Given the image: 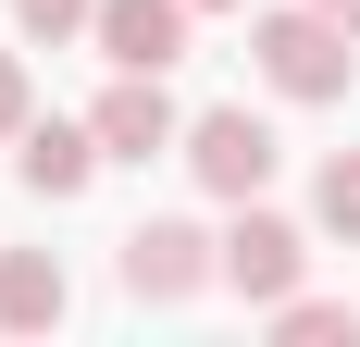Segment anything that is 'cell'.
<instances>
[{
	"instance_id": "6da1fadb",
	"label": "cell",
	"mask_w": 360,
	"mask_h": 347,
	"mask_svg": "<svg viewBox=\"0 0 360 347\" xmlns=\"http://www.w3.org/2000/svg\"><path fill=\"white\" fill-rule=\"evenodd\" d=\"M249 50H261V87H274V100H348V74H360L348 25L311 13V0H298V13H261Z\"/></svg>"
},
{
	"instance_id": "7a4b0ae2",
	"label": "cell",
	"mask_w": 360,
	"mask_h": 347,
	"mask_svg": "<svg viewBox=\"0 0 360 347\" xmlns=\"http://www.w3.org/2000/svg\"><path fill=\"white\" fill-rule=\"evenodd\" d=\"M174 162L199 174L212 199H261V186H274V162H286V137H274L249 100H224V112H199V124H186V149H174Z\"/></svg>"
},
{
	"instance_id": "3957f363",
	"label": "cell",
	"mask_w": 360,
	"mask_h": 347,
	"mask_svg": "<svg viewBox=\"0 0 360 347\" xmlns=\"http://www.w3.org/2000/svg\"><path fill=\"white\" fill-rule=\"evenodd\" d=\"M199 285H224V236L174 223V211H149L137 236H124V298H149V310H186Z\"/></svg>"
},
{
	"instance_id": "277c9868",
	"label": "cell",
	"mask_w": 360,
	"mask_h": 347,
	"mask_svg": "<svg viewBox=\"0 0 360 347\" xmlns=\"http://www.w3.org/2000/svg\"><path fill=\"white\" fill-rule=\"evenodd\" d=\"M298 273H311V236H298L286 211L236 199V223H224V285H236L249 310H274V298H298Z\"/></svg>"
},
{
	"instance_id": "5b68a950",
	"label": "cell",
	"mask_w": 360,
	"mask_h": 347,
	"mask_svg": "<svg viewBox=\"0 0 360 347\" xmlns=\"http://www.w3.org/2000/svg\"><path fill=\"white\" fill-rule=\"evenodd\" d=\"M186 13H199V0H100V63L112 74H174L186 63Z\"/></svg>"
},
{
	"instance_id": "8992f818",
	"label": "cell",
	"mask_w": 360,
	"mask_h": 347,
	"mask_svg": "<svg viewBox=\"0 0 360 347\" xmlns=\"http://www.w3.org/2000/svg\"><path fill=\"white\" fill-rule=\"evenodd\" d=\"M87 124H100V149H112V162H162V149H186V112L162 100V74H112Z\"/></svg>"
},
{
	"instance_id": "52a82bcc",
	"label": "cell",
	"mask_w": 360,
	"mask_h": 347,
	"mask_svg": "<svg viewBox=\"0 0 360 347\" xmlns=\"http://www.w3.org/2000/svg\"><path fill=\"white\" fill-rule=\"evenodd\" d=\"M100 162H112L100 124H63V112L13 137V186H25V199H87V174H100Z\"/></svg>"
},
{
	"instance_id": "ba28073f",
	"label": "cell",
	"mask_w": 360,
	"mask_h": 347,
	"mask_svg": "<svg viewBox=\"0 0 360 347\" xmlns=\"http://www.w3.org/2000/svg\"><path fill=\"white\" fill-rule=\"evenodd\" d=\"M75 310V285L50 248H0V335H50V322Z\"/></svg>"
},
{
	"instance_id": "9c48e42d",
	"label": "cell",
	"mask_w": 360,
	"mask_h": 347,
	"mask_svg": "<svg viewBox=\"0 0 360 347\" xmlns=\"http://www.w3.org/2000/svg\"><path fill=\"white\" fill-rule=\"evenodd\" d=\"M311 223H323V236H348V248H360V149H335V162L311 174Z\"/></svg>"
},
{
	"instance_id": "30bf717a",
	"label": "cell",
	"mask_w": 360,
	"mask_h": 347,
	"mask_svg": "<svg viewBox=\"0 0 360 347\" xmlns=\"http://www.w3.org/2000/svg\"><path fill=\"white\" fill-rule=\"evenodd\" d=\"M274 335H298V347H335V335H360V322H348V298H274Z\"/></svg>"
},
{
	"instance_id": "8fae6325",
	"label": "cell",
	"mask_w": 360,
	"mask_h": 347,
	"mask_svg": "<svg viewBox=\"0 0 360 347\" xmlns=\"http://www.w3.org/2000/svg\"><path fill=\"white\" fill-rule=\"evenodd\" d=\"M13 25L63 50V37H87V25H100V0H13Z\"/></svg>"
},
{
	"instance_id": "7c38bea8",
	"label": "cell",
	"mask_w": 360,
	"mask_h": 347,
	"mask_svg": "<svg viewBox=\"0 0 360 347\" xmlns=\"http://www.w3.org/2000/svg\"><path fill=\"white\" fill-rule=\"evenodd\" d=\"M37 124V74H25V50H0V137H25Z\"/></svg>"
},
{
	"instance_id": "4fadbf2b",
	"label": "cell",
	"mask_w": 360,
	"mask_h": 347,
	"mask_svg": "<svg viewBox=\"0 0 360 347\" xmlns=\"http://www.w3.org/2000/svg\"><path fill=\"white\" fill-rule=\"evenodd\" d=\"M311 13H335V25H348V37H360V0H311Z\"/></svg>"
},
{
	"instance_id": "5bb4252c",
	"label": "cell",
	"mask_w": 360,
	"mask_h": 347,
	"mask_svg": "<svg viewBox=\"0 0 360 347\" xmlns=\"http://www.w3.org/2000/svg\"><path fill=\"white\" fill-rule=\"evenodd\" d=\"M199 13H236V0H199Z\"/></svg>"
}]
</instances>
